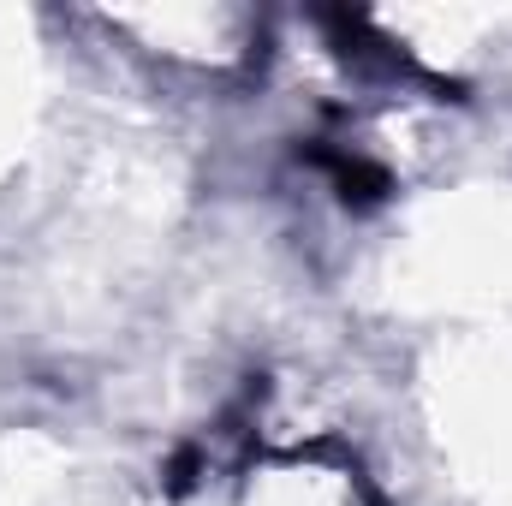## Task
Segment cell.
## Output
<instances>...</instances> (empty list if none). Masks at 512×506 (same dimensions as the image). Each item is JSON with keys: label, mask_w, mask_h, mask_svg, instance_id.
I'll list each match as a JSON object with an SVG mask.
<instances>
[{"label": "cell", "mask_w": 512, "mask_h": 506, "mask_svg": "<svg viewBox=\"0 0 512 506\" xmlns=\"http://www.w3.org/2000/svg\"><path fill=\"white\" fill-rule=\"evenodd\" d=\"M197 465H203V459H197V447H185V453H179V459H173V471H167V477H173V483H167V489H173V495H185V489H191V483H197Z\"/></svg>", "instance_id": "3957f363"}, {"label": "cell", "mask_w": 512, "mask_h": 506, "mask_svg": "<svg viewBox=\"0 0 512 506\" xmlns=\"http://www.w3.org/2000/svg\"><path fill=\"white\" fill-rule=\"evenodd\" d=\"M316 24L328 30V42H334V54L346 60V66H358V72H382V78H417V84H435V90H447V96H459V84H441L435 72H423L399 42H387L382 30L370 24V12H352V6H328V12H316Z\"/></svg>", "instance_id": "6da1fadb"}, {"label": "cell", "mask_w": 512, "mask_h": 506, "mask_svg": "<svg viewBox=\"0 0 512 506\" xmlns=\"http://www.w3.org/2000/svg\"><path fill=\"white\" fill-rule=\"evenodd\" d=\"M304 161L328 167V179H334V191H340L346 209H376V203H387V191H393L387 167L382 161H370V155H346V149L316 143V149H304Z\"/></svg>", "instance_id": "7a4b0ae2"}]
</instances>
